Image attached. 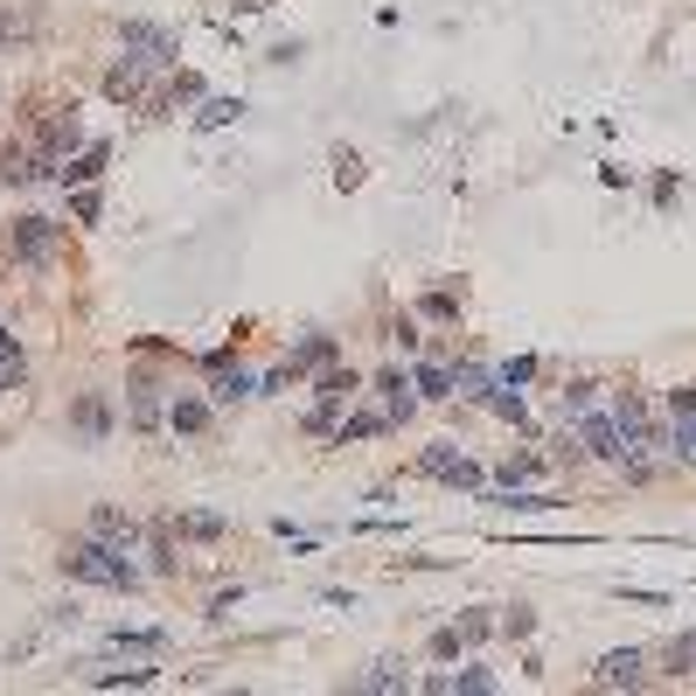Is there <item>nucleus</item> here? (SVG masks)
Listing matches in <instances>:
<instances>
[{
	"instance_id": "nucleus-1",
	"label": "nucleus",
	"mask_w": 696,
	"mask_h": 696,
	"mask_svg": "<svg viewBox=\"0 0 696 696\" xmlns=\"http://www.w3.org/2000/svg\"><path fill=\"white\" fill-rule=\"evenodd\" d=\"M57 564H63V578H84V585H105V592H133L140 585V564L119 557L112 544H98V536H77Z\"/></svg>"
},
{
	"instance_id": "nucleus-2",
	"label": "nucleus",
	"mask_w": 696,
	"mask_h": 696,
	"mask_svg": "<svg viewBox=\"0 0 696 696\" xmlns=\"http://www.w3.org/2000/svg\"><path fill=\"white\" fill-rule=\"evenodd\" d=\"M119 49H125V57H140V63H153V70H168L182 42H174V29H161V21H125Z\"/></svg>"
},
{
	"instance_id": "nucleus-3",
	"label": "nucleus",
	"mask_w": 696,
	"mask_h": 696,
	"mask_svg": "<svg viewBox=\"0 0 696 696\" xmlns=\"http://www.w3.org/2000/svg\"><path fill=\"white\" fill-rule=\"evenodd\" d=\"M0 174H8L14 189H29V182H42V174H57V161H49L42 140L29 133V140H8V153H0Z\"/></svg>"
},
{
	"instance_id": "nucleus-4",
	"label": "nucleus",
	"mask_w": 696,
	"mask_h": 696,
	"mask_svg": "<svg viewBox=\"0 0 696 696\" xmlns=\"http://www.w3.org/2000/svg\"><path fill=\"white\" fill-rule=\"evenodd\" d=\"M84 536H98V544H112L119 557H133V551H140V523H133V515H119L112 502H98V508H91Z\"/></svg>"
},
{
	"instance_id": "nucleus-5",
	"label": "nucleus",
	"mask_w": 696,
	"mask_h": 696,
	"mask_svg": "<svg viewBox=\"0 0 696 696\" xmlns=\"http://www.w3.org/2000/svg\"><path fill=\"white\" fill-rule=\"evenodd\" d=\"M418 474H425V481H453V487H481V467H474L460 446H425V453H418Z\"/></svg>"
},
{
	"instance_id": "nucleus-6",
	"label": "nucleus",
	"mask_w": 696,
	"mask_h": 696,
	"mask_svg": "<svg viewBox=\"0 0 696 696\" xmlns=\"http://www.w3.org/2000/svg\"><path fill=\"white\" fill-rule=\"evenodd\" d=\"M147 77H153V63L119 57V63L105 70V98H119V105H147Z\"/></svg>"
},
{
	"instance_id": "nucleus-7",
	"label": "nucleus",
	"mask_w": 696,
	"mask_h": 696,
	"mask_svg": "<svg viewBox=\"0 0 696 696\" xmlns=\"http://www.w3.org/2000/svg\"><path fill=\"white\" fill-rule=\"evenodd\" d=\"M640 668H648V655H640V648H613V655H599L592 683H599V689H640Z\"/></svg>"
},
{
	"instance_id": "nucleus-8",
	"label": "nucleus",
	"mask_w": 696,
	"mask_h": 696,
	"mask_svg": "<svg viewBox=\"0 0 696 696\" xmlns=\"http://www.w3.org/2000/svg\"><path fill=\"white\" fill-rule=\"evenodd\" d=\"M572 425H578V446L585 453L621 460V425H613V411H585V418H572Z\"/></svg>"
},
{
	"instance_id": "nucleus-9",
	"label": "nucleus",
	"mask_w": 696,
	"mask_h": 696,
	"mask_svg": "<svg viewBox=\"0 0 696 696\" xmlns=\"http://www.w3.org/2000/svg\"><path fill=\"white\" fill-rule=\"evenodd\" d=\"M258 383L244 376V370H230V349H216L210 355V404H238V397H251Z\"/></svg>"
},
{
	"instance_id": "nucleus-10",
	"label": "nucleus",
	"mask_w": 696,
	"mask_h": 696,
	"mask_svg": "<svg viewBox=\"0 0 696 696\" xmlns=\"http://www.w3.org/2000/svg\"><path fill=\"white\" fill-rule=\"evenodd\" d=\"M14 251L29 258V265H49V251H57V223H49V216H21L14 223Z\"/></svg>"
},
{
	"instance_id": "nucleus-11",
	"label": "nucleus",
	"mask_w": 696,
	"mask_h": 696,
	"mask_svg": "<svg viewBox=\"0 0 696 696\" xmlns=\"http://www.w3.org/2000/svg\"><path fill=\"white\" fill-rule=\"evenodd\" d=\"M195 98H202V77L182 70V77H168V91L147 98V112H182V105H195Z\"/></svg>"
},
{
	"instance_id": "nucleus-12",
	"label": "nucleus",
	"mask_w": 696,
	"mask_h": 696,
	"mask_svg": "<svg viewBox=\"0 0 696 696\" xmlns=\"http://www.w3.org/2000/svg\"><path fill=\"white\" fill-rule=\"evenodd\" d=\"M174 529L195 536V544H216V536H230V523H223L216 508H189V515H174Z\"/></svg>"
},
{
	"instance_id": "nucleus-13",
	"label": "nucleus",
	"mask_w": 696,
	"mask_h": 696,
	"mask_svg": "<svg viewBox=\"0 0 696 696\" xmlns=\"http://www.w3.org/2000/svg\"><path fill=\"white\" fill-rule=\"evenodd\" d=\"M327 363H334V334H306V342L293 349V363H286V370L306 376V370H327Z\"/></svg>"
},
{
	"instance_id": "nucleus-14",
	"label": "nucleus",
	"mask_w": 696,
	"mask_h": 696,
	"mask_svg": "<svg viewBox=\"0 0 696 696\" xmlns=\"http://www.w3.org/2000/svg\"><path fill=\"white\" fill-rule=\"evenodd\" d=\"M105 161H112V147L98 140V147H84V153H77V161H63L57 174H63V182H98V174H105Z\"/></svg>"
},
{
	"instance_id": "nucleus-15",
	"label": "nucleus",
	"mask_w": 696,
	"mask_h": 696,
	"mask_svg": "<svg viewBox=\"0 0 696 696\" xmlns=\"http://www.w3.org/2000/svg\"><path fill=\"white\" fill-rule=\"evenodd\" d=\"M355 689H411V668L397 655H383V662H370V676H355Z\"/></svg>"
},
{
	"instance_id": "nucleus-16",
	"label": "nucleus",
	"mask_w": 696,
	"mask_h": 696,
	"mask_svg": "<svg viewBox=\"0 0 696 696\" xmlns=\"http://www.w3.org/2000/svg\"><path fill=\"white\" fill-rule=\"evenodd\" d=\"M238 119H244V98H202L195 133H216V125H238Z\"/></svg>"
},
{
	"instance_id": "nucleus-17",
	"label": "nucleus",
	"mask_w": 696,
	"mask_h": 696,
	"mask_svg": "<svg viewBox=\"0 0 696 696\" xmlns=\"http://www.w3.org/2000/svg\"><path fill=\"white\" fill-rule=\"evenodd\" d=\"M168 425H174V432H189V440H195V432H210V397H174Z\"/></svg>"
},
{
	"instance_id": "nucleus-18",
	"label": "nucleus",
	"mask_w": 696,
	"mask_h": 696,
	"mask_svg": "<svg viewBox=\"0 0 696 696\" xmlns=\"http://www.w3.org/2000/svg\"><path fill=\"white\" fill-rule=\"evenodd\" d=\"M70 425H77V440H105V397H77V411H70Z\"/></svg>"
},
{
	"instance_id": "nucleus-19",
	"label": "nucleus",
	"mask_w": 696,
	"mask_h": 696,
	"mask_svg": "<svg viewBox=\"0 0 696 696\" xmlns=\"http://www.w3.org/2000/svg\"><path fill=\"white\" fill-rule=\"evenodd\" d=\"M112 648H125V655H161V648H168V634H161V627H119V634H112Z\"/></svg>"
},
{
	"instance_id": "nucleus-20",
	"label": "nucleus",
	"mask_w": 696,
	"mask_h": 696,
	"mask_svg": "<svg viewBox=\"0 0 696 696\" xmlns=\"http://www.w3.org/2000/svg\"><path fill=\"white\" fill-rule=\"evenodd\" d=\"M376 391H383V418H391V425H404L411 404H418V397L404 391V376H376Z\"/></svg>"
},
{
	"instance_id": "nucleus-21",
	"label": "nucleus",
	"mask_w": 696,
	"mask_h": 696,
	"mask_svg": "<svg viewBox=\"0 0 696 696\" xmlns=\"http://www.w3.org/2000/svg\"><path fill=\"white\" fill-rule=\"evenodd\" d=\"M668 460H683V467H696V418H676V425H668Z\"/></svg>"
},
{
	"instance_id": "nucleus-22",
	"label": "nucleus",
	"mask_w": 696,
	"mask_h": 696,
	"mask_svg": "<svg viewBox=\"0 0 696 696\" xmlns=\"http://www.w3.org/2000/svg\"><path fill=\"white\" fill-rule=\"evenodd\" d=\"M536 474H544V460H536V453H515V460H502V467H495L502 487H523V481H536Z\"/></svg>"
},
{
	"instance_id": "nucleus-23",
	"label": "nucleus",
	"mask_w": 696,
	"mask_h": 696,
	"mask_svg": "<svg viewBox=\"0 0 696 696\" xmlns=\"http://www.w3.org/2000/svg\"><path fill=\"white\" fill-rule=\"evenodd\" d=\"M662 662H668V676H696V627L668 640V655H662Z\"/></svg>"
},
{
	"instance_id": "nucleus-24",
	"label": "nucleus",
	"mask_w": 696,
	"mask_h": 696,
	"mask_svg": "<svg viewBox=\"0 0 696 696\" xmlns=\"http://www.w3.org/2000/svg\"><path fill=\"white\" fill-rule=\"evenodd\" d=\"M314 391H321V397H342V404H349L355 391H363V376H355V370H321V383H314Z\"/></svg>"
},
{
	"instance_id": "nucleus-25",
	"label": "nucleus",
	"mask_w": 696,
	"mask_h": 696,
	"mask_svg": "<svg viewBox=\"0 0 696 696\" xmlns=\"http://www.w3.org/2000/svg\"><path fill=\"white\" fill-rule=\"evenodd\" d=\"M133 425H161V397H153V383H133Z\"/></svg>"
},
{
	"instance_id": "nucleus-26",
	"label": "nucleus",
	"mask_w": 696,
	"mask_h": 696,
	"mask_svg": "<svg viewBox=\"0 0 696 696\" xmlns=\"http://www.w3.org/2000/svg\"><path fill=\"white\" fill-rule=\"evenodd\" d=\"M334 189H363V153H334Z\"/></svg>"
},
{
	"instance_id": "nucleus-27",
	"label": "nucleus",
	"mask_w": 696,
	"mask_h": 696,
	"mask_svg": "<svg viewBox=\"0 0 696 696\" xmlns=\"http://www.w3.org/2000/svg\"><path fill=\"white\" fill-rule=\"evenodd\" d=\"M418 391H425V397H453V370L425 363V370H418Z\"/></svg>"
},
{
	"instance_id": "nucleus-28",
	"label": "nucleus",
	"mask_w": 696,
	"mask_h": 696,
	"mask_svg": "<svg viewBox=\"0 0 696 696\" xmlns=\"http://www.w3.org/2000/svg\"><path fill=\"white\" fill-rule=\"evenodd\" d=\"M495 634V621H487V606H467L460 613V640H487Z\"/></svg>"
},
{
	"instance_id": "nucleus-29",
	"label": "nucleus",
	"mask_w": 696,
	"mask_h": 696,
	"mask_svg": "<svg viewBox=\"0 0 696 696\" xmlns=\"http://www.w3.org/2000/svg\"><path fill=\"white\" fill-rule=\"evenodd\" d=\"M91 683H98V689H119V683H153V668H98Z\"/></svg>"
},
{
	"instance_id": "nucleus-30",
	"label": "nucleus",
	"mask_w": 696,
	"mask_h": 696,
	"mask_svg": "<svg viewBox=\"0 0 696 696\" xmlns=\"http://www.w3.org/2000/svg\"><path fill=\"white\" fill-rule=\"evenodd\" d=\"M529 376H536L529 355H515V363H502V370H495V383H508V391H515V383H529Z\"/></svg>"
},
{
	"instance_id": "nucleus-31",
	"label": "nucleus",
	"mask_w": 696,
	"mask_h": 696,
	"mask_svg": "<svg viewBox=\"0 0 696 696\" xmlns=\"http://www.w3.org/2000/svg\"><path fill=\"white\" fill-rule=\"evenodd\" d=\"M98 210H105V202H98V189H77V202H70V216H77V223H98Z\"/></svg>"
},
{
	"instance_id": "nucleus-32",
	"label": "nucleus",
	"mask_w": 696,
	"mask_h": 696,
	"mask_svg": "<svg viewBox=\"0 0 696 696\" xmlns=\"http://www.w3.org/2000/svg\"><path fill=\"white\" fill-rule=\"evenodd\" d=\"M425 314H432V321H453V314H460V300H453V293H432V300H425Z\"/></svg>"
},
{
	"instance_id": "nucleus-33",
	"label": "nucleus",
	"mask_w": 696,
	"mask_h": 696,
	"mask_svg": "<svg viewBox=\"0 0 696 696\" xmlns=\"http://www.w3.org/2000/svg\"><path fill=\"white\" fill-rule=\"evenodd\" d=\"M668 418H696V391H668Z\"/></svg>"
},
{
	"instance_id": "nucleus-34",
	"label": "nucleus",
	"mask_w": 696,
	"mask_h": 696,
	"mask_svg": "<svg viewBox=\"0 0 696 696\" xmlns=\"http://www.w3.org/2000/svg\"><path fill=\"white\" fill-rule=\"evenodd\" d=\"M432 655H440V662L460 655V627H440V634H432Z\"/></svg>"
},
{
	"instance_id": "nucleus-35",
	"label": "nucleus",
	"mask_w": 696,
	"mask_h": 696,
	"mask_svg": "<svg viewBox=\"0 0 696 696\" xmlns=\"http://www.w3.org/2000/svg\"><path fill=\"white\" fill-rule=\"evenodd\" d=\"M502 627H508V634H536V613H529V606H515Z\"/></svg>"
},
{
	"instance_id": "nucleus-36",
	"label": "nucleus",
	"mask_w": 696,
	"mask_h": 696,
	"mask_svg": "<svg viewBox=\"0 0 696 696\" xmlns=\"http://www.w3.org/2000/svg\"><path fill=\"white\" fill-rule=\"evenodd\" d=\"M0 98H8V91H0Z\"/></svg>"
}]
</instances>
